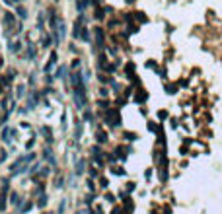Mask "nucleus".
<instances>
[{
    "mask_svg": "<svg viewBox=\"0 0 222 214\" xmlns=\"http://www.w3.org/2000/svg\"><path fill=\"white\" fill-rule=\"evenodd\" d=\"M12 202L16 204V206L20 204V197H18V193H12Z\"/></svg>",
    "mask_w": 222,
    "mask_h": 214,
    "instance_id": "1",
    "label": "nucleus"
},
{
    "mask_svg": "<svg viewBox=\"0 0 222 214\" xmlns=\"http://www.w3.org/2000/svg\"><path fill=\"white\" fill-rule=\"evenodd\" d=\"M43 204H47V195H41L39 199V206H43Z\"/></svg>",
    "mask_w": 222,
    "mask_h": 214,
    "instance_id": "2",
    "label": "nucleus"
}]
</instances>
